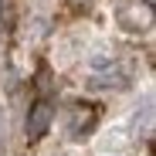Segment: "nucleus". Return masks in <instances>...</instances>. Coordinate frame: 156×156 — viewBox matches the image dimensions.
<instances>
[{
    "label": "nucleus",
    "instance_id": "nucleus-1",
    "mask_svg": "<svg viewBox=\"0 0 156 156\" xmlns=\"http://www.w3.org/2000/svg\"><path fill=\"white\" fill-rule=\"evenodd\" d=\"M51 119H55V105H51L48 98L34 102V109H31V115H27V136H31V139H41V136L48 133Z\"/></svg>",
    "mask_w": 156,
    "mask_h": 156
}]
</instances>
